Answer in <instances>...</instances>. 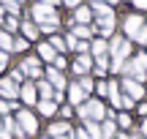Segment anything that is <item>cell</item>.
Segmentation results:
<instances>
[{
    "label": "cell",
    "mask_w": 147,
    "mask_h": 139,
    "mask_svg": "<svg viewBox=\"0 0 147 139\" xmlns=\"http://www.w3.org/2000/svg\"><path fill=\"white\" fill-rule=\"evenodd\" d=\"M49 47H52L55 52H63V49H65V41H63L60 36H52V41H49Z\"/></svg>",
    "instance_id": "27"
},
{
    "label": "cell",
    "mask_w": 147,
    "mask_h": 139,
    "mask_svg": "<svg viewBox=\"0 0 147 139\" xmlns=\"http://www.w3.org/2000/svg\"><path fill=\"white\" fill-rule=\"evenodd\" d=\"M0 14H3V8H0Z\"/></svg>",
    "instance_id": "43"
},
{
    "label": "cell",
    "mask_w": 147,
    "mask_h": 139,
    "mask_svg": "<svg viewBox=\"0 0 147 139\" xmlns=\"http://www.w3.org/2000/svg\"><path fill=\"white\" fill-rule=\"evenodd\" d=\"M38 112H41L44 117H52V115L57 112V104H55V101H41V104H38Z\"/></svg>",
    "instance_id": "19"
},
{
    "label": "cell",
    "mask_w": 147,
    "mask_h": 139,
    "mask_svg": "<svg viewBox=\"0 0 147 139\" xmlns=\"http://www.w3.org/2000/svg\"><path fill=\"white\" fill-rule=\"evenodd\" d=\"M95 90H98V96H109V82H98Z\"/></svg>",
    "instance_id": "31"
},
{
    "label": "cell",
    "mask_w": 147,
    "mask_h": 139,
    "mask_svg": "<svg viewBox=\"0 0 147 139\" xmlns=\"http://www.w3.org/2000/svg\"><path fill=\"white\" fill-rule=\"evenodd\" d=\"M22 74L25 76H33V79H38V76H41V63H38V57H27L25 63H22Z\"/></svg>",
    "instance_id": "6"
},
{
    "label": "cell",
    "mask_w": 147,
    "mask_h": 139,
    "mask_svg": "<svg viewBox=\"0 0 147 139\" xmlns=\"http://www.w3.org/2000/svg\"><path fill=\"white\" fill-rule=\"evenodd\" d=\"M123 27H125V36L136 38V36H139V30L144 27V19H142V16H136V14H131V16H125Z\"/></svg>",
    "instance_id": "5"
},
{
    "label": "cell",
    "mask_w": 147,
    "mask_h": 139,
    "mask_svg": "<svg viewBox=\"0 0 147 139\" xmlns=\"http://www.w3.org/2000/svg\"><path fill=\"white\" fill-rule=\"evenodd\" d=\"M117 134V123L115 120H104V126H101V139H112Z\"/></svg>",
    "instance_id": "14"
},
{
    "label": "cell",
    "mask_w": 147,
    "mask_h": 139,
    "mask_svg": "<svg viewBox=\"0 0 147 139\" xmlns=\"http://www.w3.org/2000/svg\"><path fill=\"white\" fill-rule=\"evenodd\" d=\"M136 41H139V44H147V27H142V30H139Z\"/></svg>",
    "instance_id": "36"
},
{
    "label": "cell",
    "mask_w": 147,
    "mask_h": 139,
    "mask_svg": "<svg viewBox=\"0 0 147 139\" xmlns=\"http://www.w3.org/2000/svg\"><path fill=\"white\" fill-rule=\"evenodd\" d=\"M55 68L63 74V68H65V57H60V55H57V57H55Z\"/></svg>",
    "instance_id": "34"
},
{
    "label": "cell",
    "mask_w": 147,
    "mask_h": 139,
    "mask_svg": "<svg viewBox=\"0 0 147 139\" xmlns=\"http://www.w3.org/2000/svg\"><path fill=\"white\" fill-rule=\"evenodd\" d=\"M90 14H93L90 8H82V5H79V8L74 11V19H76L79 25H84V27H87V22H90Z\"/></svg>",
    "instance_id": "18"
},
{
    "label": "cell",
    "mask_w": 147,
    "mask_h": 139,
    "mask_svg": "<svg viewBox=\"0 0 147 139\" xmlns=\"http://www.w3.org/2000/svg\"><path fill=\"white\" fill-rule=\"evenodd\" d=\"M0 22H3V27H5V33H8V36H11V33L16 30V27H19V22H16V16H5V19H0Z\"/></svg>",
    "instance_id": "23"
},
{
    "label": "cell",
    "mask_w": 147,
    "mask_h": 139,
    "mask_svg": "<svg viewBox=\"0 0 147 139\" xmlns=\"http://www.w3.org/2000/svg\"><path fill=\"white\" fill-rule=\"evenodd\" d=\"M0 49H3V52H11V49H14V38L5 30H0Z\"/></svg>",
    "instance_id": "22"
},
{
    "label": "cell",
    "mask_w": 147,
    "mask_h": 139,
    "mask_svg": "<svg viewBox=\"0 0 147 139\" xmlns=\"http://www.w3.org/2000/svg\"><path fill=\"white\" fill-rule=\"evenodd\" d=\"M134 63H136L139 71H144V68H147V52H139L136 57H134Z\"/></svg>",
    "instance_id": "28"
},
{
    "label": "cell",
    "mask_w": 147,
    "mask_h": 139,
    "mask_svg": "<svg viewBox=\"0 0 147 139\" xmlns=\"http://www.w3.org/2000/svg\"><path fill=\"white\" fill-rule=\"evenodd\" d=\"M90 68H93V57H90V55H79V57L74 60V71H76V74H87Z\"/></svg>",
    "instance_id": "10"
},
{
    "label": "cell",
    "mask_w": 147,
    "mask_h": 139,
    "mask_svg": "<svg viewBox=\"0 0 147 139\" xmlns=\"http://www.w3.org/2000/svg\"><path fill=\"white\" fill-rule=\"evenodd\" d=\"M0 96H3V98H8V101L14 104V98L19 96V87H16L11 79H0Z\"/></svg>",
    "instance_id": "8"
},
{
    "label": "cell",
    "mask_w": 147,
    "mask_h": 139,
    "mask_svg": "<svg viewBox=\"0 0 147 139\" xmlns=\"http://www.w3.org/2000/svg\"><path fill=\"white\" fill-rule=\"evenodd\" d=\"M76 85L82 87V93H84V96H87V93H93V90H95V85H93V79H87V76H84L82 82H76Z\"/></svg>",
    "instance_id": "26"
},
{
    "label": "cell",
    "mask_w": 147,
    "mask_h": 139,
    "mask_svg": "<svg viewBox=\"0 0 147 139\" xmlns=\"http://www.w3.org/2000/svg\"><path fill=\"white\" fill-rule=\"evenodd\" d=\"M36 87L41 90V101H52V98H55V87L49 85V82H38Z\"/></svg>",
    "instance_id": "17"
},
{
    "label": "cell",
    "mask_w": 147,
    "mask_h": 139,
    "mask_svg": "<svg viewBox=\"0 0 147 139\" xmlns=\"http://www.w3.org/2000/svg\"><path fill=\"white\" fill-rule=\"evenodd\" d=\"M71 36L76 38V41H87V38H90V27H84V25H76V27L71 30Z\"/></svg>",
    "instance_id": "21"
},
{
    "label": "cell",
    "mask_w": 147,
    "mask_h": 139,
    "mask_svg": "<svg viewBox=\"0 0 147 139\" xmlns=\"http://www.w3.org/2000/svg\"><path fill=\"white\" fill-rule=\"evenodd\" d=\"M106 68H109V60H106V57H98V60H95V74H98V76H104Z\"/></svg>",
    "instance_id": "25"
},
{
    "label": "cell",
    "mask_w": 147,
    "mask_h": 139,
    "mask_svg": "<svg viewBox=\"0 0 147 139\" xmlns=\"http://www.w3.org/2000/svg\"><path fill=\"white\" fill-rule=\"evenodd\" d=\"M22 79H25V74H22V71H11V82H14V85H19Z\"/></svg>",
    "instance_id": "33"
},
{
    "label": "cell",
    "mask_w": 147,
    "mask_h": 139,
    "mask_svg": "<svg viewBox=\"0 0 147 139\" xmlns=\"http://www.w3.org/2000/svg\"><path fill=\"white\" fill-rule=\"evenodd\" d=\"M27 49V38H14V52H22Z\"/></svg>",
    "instance_id": "30"
},
{
    "label": "cell",
    "mask_w": 147,
    "mask_h": 139,
    "mask_svg": "<svg viewBox=\"0 0 147 139\" xmlns=\"http://www.w3.org/2000/svg\"><path fill=\"white\" fill-rule=\"evenodd\" d=\"M47 82L55 87V90H63V87H65V76L60 74L57 68H47Z\"/></svg>",
    "instance_id": "9"
},
{
    "label": "cell",
    "mask_w": 147,
    "mask_h": 139,
    "mask_svg": "<svg viewBox=\"0 0 147 139\" xmlns=\"http://www.w3.org/2000/svg\"><path fill=\"white\" fill-rule=\"evenodd\" d=\"M19 96H22V101H25V104H36V85H30V82L22 85L19 87Z\"/></svg>",
    "instance_id": "13"
},
{
    "label": "cell",
    "mask_w": 147,
    "mask_h": 139,
    "mask_svg": "<svg viewBox=\"0 0 147 139\" xmlns=\"http://www.w3.org/2000/svg\"><path fill=\"white\" fill-rule=\"evenodd\" d=\"M22 30H25V38H36L38 36V27L33 22H22Z\"/></svg>",
    "instance_id": "24"
},
{
    "label": "cell",
    "mask_w": 147,
    "mask_h": 139,
    "mask_svg": "<svg viewBox=\"0 0 147 139\" xmlns=\"http://www.w3.org/2000/svg\"><path fill=\"white\" fill-rule=\"evenodd\" d=\"M5 8H8L11 14H19V3H14V0H8V3H5Z\"/></svg>",
    "instance_id": "35"
},
{
    "label": "cell",
    "mask_w": 147,
    "mask_h": 139,
    "mask_svg": "<svg viewBox=\"0 0 147 139\" xmlns=\"http://www.w3.org/2000/svg\"><path fill=\"white\" fill-rule=\"evenodd\" d=\"M0 139H8V134L3 131V123H0Z\"/></svg>",
    "instance_id": "41"
},
{
    "label": "cell",
    "mask_w": 147,
    "mask_h": 139,
    "mask_svg": "<svg viewBox=\"0 0 147 139\" xmlns=\"http://www.w3.org/2000/svg\"><path fill=\"white\" fill-rule=\"evenodd\" d=\"M123 87H125V96H128V98H134V101L139 98V101H142V96H144V87L139 85L136 79H125V82H123Z\"/></svg>",
    "instance_id": "7"
},
{
    "label": "cell",
    "mask_w": 147,
    "mask_h": 139,
    "mask_svg": "<svg viewBox=\"0 0 147 139\" xmlns=\"http://www.w3.org/2000/svg\"><path fill=\"white\" fill-rule=\"evenodd\" d=\"M68 131H71V126L63 120V123H55L52 128H49V136L52 139H63V136H68Z\"/></svg>",
    "instance_id": "12"
},
{
    "label": "cell",
    "mask_w": 147,
    "mask_h": 139,
    "mask_svg": "<svg viewBox=\"0 0 147 139\" xmlns=\"http://www.w3.org/2000/svg\"><path fill=\"white\" fill-rule=\"evenodd\" d=\"M5 112H8V104H5V101H0V115H5Z\"/></svg>",
    "instance_id": "39"
},
{
    "label": "cell",
    "mask_w": 147,
    "mask_h": 139,
    "mask_svg": "<svg viewBox=\"0 0 147 139\" xmlns=\"http://www.w3.org/2000/svg\"><path fill=\"white\" fill-rule=\"evenodd\" d=\"M33 16H36V22L41 25L44 33H55L60 25L57 14H55V3H36L33 5Z\"/></svg>",
    "instance_id": "1"
},
{
    "label": "cell",
    "mask_w": 147,
    "mask_h": 139,
    "mask_svg": "<svg viewBox=\"0 0 147 139\" xmlns=\"http://www.w3.org/2000/svg\"><path fill=\"white\" fill-rule=\"evenodd\" d=\"M142 136L147 139V120H144V123H142Z\"/></svg>",
    "instance_id": "40"
},
{
    "label": "cell",
    "mask_w": 147,
    "mask_h": 139,
    "mask_svg": "<svg viewBox=\"0 0 147 139\" xmlns=\"http://www.w3.org/2000/svg\"><path fill=\"white\" fill-rule=\"evenodd\" d=\"M16 126L22 128V134L25 136H33L38 131V120L33 112H27V109H19V115H16Z\"/></svg>",
    "instance_id": "3"
},
{
    "label": "cell",
    "mask_w": 147,
    "mask_h": 139,
    "mask_svg": "<svg viewBox=\"0 0 147 139\" xmlns=\"http://www.w3.org/2000/svg\"><path fill=\"white\" fill-rule=\"evenodd\" d=\"M68 101L74 104V107H82V104H84V93H82L79 85H71L68 87Z\"/></svg>",
    "instance_id": "11"
},
{
    "label": "cell",
    "mask_w": 147,
    "mask_h": 139,
    "mask_svg": "<svg viewBox=\"0 0 147 139\" xmlns=\"http://www.w3.org/2000/svg\"><path fill=\"white\" fill-rule=\"evenodd\" d=\"M84 134H87V139H101V126L93 120H84Z\"/></svg>",
    "instance_id": "15"
},
{
    "label": "cell",
    "mask_w": 147,
    "mask_h": 139,
    "mask_svg": "<svg viewBox=\"0 0 147 139\" xmlns=\"http://www.w3.org/2000/svg\"><path fill=\"white\" fill-rule=\"evenodd\" d=\"M128 139H144V136L142 134H134V136H128Z\"/></svg>",
    "instance_id": "42"
},
{
    "label": "cell",
    "mask_w": 147,
    "mask_h": 139,
    "mask_svg": "<svg viewBox=\"0 0 147 139\" xmlns=\"http://www.w3.org/2000/svg\"><path fill=\"white\" fill-rule=\"evenodd\" d=\"M79 117L82 120H93V123H98V120L106 117V107L101 101H84L82 107H79Z\"/></svg>",
    "instance_id": "2"
},
{
    "label": "cell",
    "mask_w": 147,
    "mask_h": 139,
    "mask_svg": "<svg viewBox=\"0 0 147 139\" xmlns=\"http://www.w3.org/2000/svg\"><path fill=\"white\" fill-rule=\"evenodd\" d=\"M134 5H136L139 11H147V0H136V3H134Z\"/></svg>",
    "instance_id": "38"
},
{
    "label": "cell",
    "mask_w": 147,
    "mask_h": 139,
    "mask_svg": "<svg viewBox=\"0 0 147 139\" xmlns=\"http://www.w3.org/2000/svg\"><path fill=\"white\" fill-rule=\"evenodd\" d=\"M117 126H120V128H131V117H128V115H117V120H115Z\"/></svg>",
    "instance_id": "29"
},
{
    "label": "cell",
    "mask_w": 147,
    "mask_h": 139,
    "mask_svg": "<svg viewBox=\"0 0 147 139\" xmlns=\"http://www.w3.org/2000/svg\"><path fill=\"white\" fill-rule=\"evenodd\" d=\"M90 49H93V55H95V57H104V55L109 52V44H106L104 38H98V41H93V47H90Z\"/></svg>",
    "instance_id": "20"
},
{
    "label": "cell",
    "mask_w": 147,
    "mask_h": 139,
    "mask_svg": "<svg viewBox=\"0 0 147 139\" xmlns=\"http://www.w3.org/2000/svg\"><path fill=\"white\" fill-rule=\"evenodd\" d=\"M134 104H136V101H134V98H128V96L120 98V107H125V109H134Z\"/></svg>",
    "instance_id": "32"
},
{
    "label": "cell",
    "mask_w": 147,
    "mask_h": 139,
    "mask_svg": "<svg viewBox=\"0 0 147 139\" xmlns=\"http://www.w3.org/2000/svg\"><path fill=\"white\" fill-rule=\"evenodd\" d=\"M109 52H112V60H120V63H125V57L131 55V44H128L123 36H117V38H112Z\"/></svg>",
    "instance_id": "4"
},
{
    "label": "cell",
    "mask_w": 147,
    "mask_h": 139,
    "mask_svg": "<svg viewBox=\"0 0 147 139\" xmlns=\"http://www.w3.org/2000/svg\"><path fill=\"white\" fill-rule=\"evenodd\" d=\"M38 57H41V60H52V63H55L57 52H55V49L49 47V44H38Z\"/></svg>",
    "instance_id": "16"
},
{
    "label": "cell",
    "mask_w": 147,
    "mask_h": 139,
    "mask_svg": "<svg viewBox=\"0 0 147 139\" xmlns=\"http://www.w3.org/2000/svg\"><path fill=\"white\" fill-rule=\"evenodd\" d=\"M5 63H8V52H3V49H0V71L5 68Z\"/></svg>",
    "instance_id": "37"
}]
</instances>
